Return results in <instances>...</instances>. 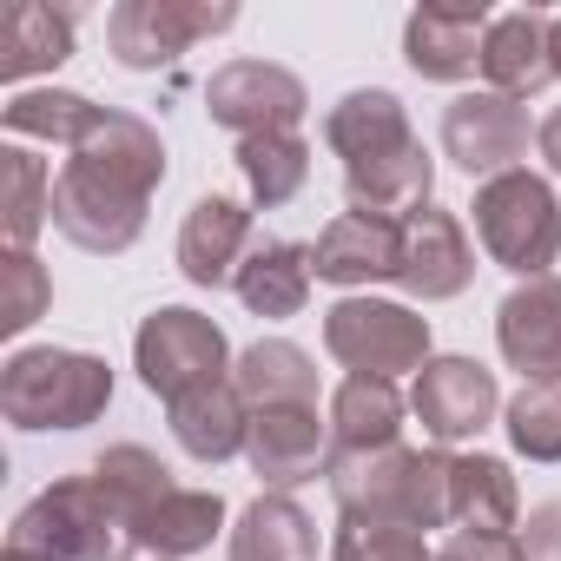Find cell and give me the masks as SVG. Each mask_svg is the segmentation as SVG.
<instances>
[{"label":"cell","instance_id":"ba28073f","mask_svg":"<svg viewBox=\"0 0 561 561\" xmlns=\"http://www.w3.org/2000/svg\"><path fill=\"white\" fill-rule=\"evenodd\" d=\"M146 205L152 198H139L133 185H119V179H106L80 159H67L60 179H54V231L80 251H93V257L133 251L139 231H146Z\"/></svg>","mask_w":561,"mask_h":561},{"label":"cell","instance_id":"d6a6232c","mask_svg":"<svg viewBox=\"0 0 561 561\" xmlns=\"http://www.w3.org/2000/svg\"><path fill=\"white\" fill-rule=\"evenodd\" d=\"M93 476H100V489L119 502V515L133 522V535H139V522L152 515V502H165V495L179 489L172 469H165L152 449H139V443H113V449H100Z\"/></svg>","mask_w":561,"mask_h":561},{"label":"cell","instance_id":"e575fe53","mask_svg":"<svg viewBox=\"0 0 561 561\" xmlns=\"http://www.w3.org/2000/svg\"><path fill=\"white\" fill-rule=\"evenodd\" d=\"M47 305H54L47 264L34 251H0V331H8V337L34 331L47 318Z\"/></svg>","mask_w":561,"mask_h":561},{"label":"cell","instance_id":"8992f818","mask_svg":"<svg viewBox=\"0 0 561 561\" xmlns=\"http://www.w3.org/2000/svg\"><path fill=\"white\" fill-rule=\"evenodd\" d=\"M133 364H139V383H146L152 397L179 403L185 390L231 377L238 357H231L225 331H218L205 311H192V305H159V311L139 324V337H133Z\"/></svg>","mask_w":561,"mask_h":561},{"label":"cell","instance_id":"484cf974","mask_svg":"<svg viewBox=\"0 0 561 561\" xmlns=\"http://www.w3.org/2000/svg\"><path fill=\"white\" fill-rule=\"evenodd\" d=\"M73 54V14L47 8V0H14L0 14V80H27V73H54Z\"/></svg>","mask_w":561,"mask_h":561},{"label":"cell","instance_id":"d590c367","mask_svg":"<svg viewBox=\"0 0 561 561\" xmlns=\"http://www.w3.org/2000/svg\"><path fill=\"white\" fill-rule=\"evenodd\" d=\"M331 561H436V548H430L416 528L370 522V515H337Z\"/></svg>","mask_w":561,"mask_h":561},{"label":"cell","instance_id":"9c48e42d","mask_svg":"<svg viewBox=\"0 0 561 561\" xmlns=\"http://www.w3.org/2000/svg\"><path fill=\"white\" fill-rule=\"evenodd\" d=\"M311 93L291 67H271V60H231L205 80V113L211 126L257 139V133H298Z\"/></svg>","mask_w":561,"mask_h":561},{"label":"cell","instance_id":"74e56055","mask_svg":"<svg viewBox=\"0 0 561 561\" xmlns=\"http://www.w3.org/2000/svg\"><path fill=\"white\" fill-rule=\"evenodd\" d=\"M522 554H528V561H561V502H541V508L528 515Z\"/></svg>","mask_w":561,"mask_h":561},{"label":"cell","instance_id":"603a6c76","mask_svg":"<svg viewBox=\"0 0 561 561\" xmlns=\"http://www.w3.org/2000/svg\"><path fill=\"white\" fill-rule=\"evenodd\" d=\"M403 390L390 377H344L331 397V456H364V449H397L403 436Z\"/></svg>","mask_w":561,"mask_h":561},{"label":"cell","instance_id":"52a82bcc","mask_svg":"<svg viewBox=\"0 0 561 561\" xmlns=\"http://www.w3.org/2000/svg\"><path fill=\"white\" fill-rule=\"evenodd\" d=\"M225 27H238V8H225V0L218 8L211 0H119L106 21V41L126 73H159Z\"/></svg>","mask_w":561,"mask_h":561},{"label":"cell","instance_id":"f1b7e54d","mask_svg":"<svg viewBox=\"0 0 561 561\" xmlns=\"http://www.w3.org/2000/svg\"><path fill=\"white\" fill-rule=\"evenodd\" d=\"M225 528V502L218 489H172L165 502H152V515L139 522V548L159 561H185L198 548H211V535Z\"/></svg>","mask_w":561,"mask_h":561},{"label":"cell","instance_id":"d6986e66","mask_svg":"<svg viewBox=\"0 0 561 561\" xmlns=\"http://www.w3.org/2000/svg\"><path fill=\"white\" fill-rule=\"evenodd\" d=\"M311 277H318V257L311 244H291V238H257L231 277V291L251 318H298L311 305Z\"/></svg>","mask_w":561,"mask_h":561},{"label":"cell","instance_id":"4316f807","mask_svg":"<svg viewBox=\"0 0 561 561\" xmlns=\"http://www.w3.org/2000/svg\"><path fill=\"white\" fill-rule=\"evenodd\" d=\"M231 561H318V522L291 495L264 489L231 528Z\"/></svg>","mask_w":561,"mask_h":561},{"label":"cell","instance_id":"d4e9b609","mask_svg":"<svg viewBox=\"0 0 561 561\" xmlns=\"http://www.w3.org/2000/svg\"><path fill=\"white\" fill-rule=\"evenodd\" d=\"M231 383L251 410H291V403H318V364L285 344V337H257L251 351H238Z\"/></svg>","mask_w":561,"mask_h":561},{"label":"cell","instance_id":"ab89813d","mask_svg":"<svg viewBox=\"0 0 561 561\" xmlns=\"http://www.w3.org/2000/svg\"><path fill=\"white\" fill-rule=\"evenodd\" d=\"M548 60H554V80H561V14L548 21Z\"/></svg>","mask_w":561,"mask_h":561},{"label":"cell","instance_id":"5bb4252c","mask_svg":"<svg viewBox=\"0 0 561 561\" xmlns=\"http://www.w3.org/2000/svg\"><path fill=\"white\" fill-rule=\"evenodd\" d=\"M502 364L522 370V383H561V277H528L495 311Z\"/></svg>","mask_w":561,"mask_h":561},{"label":"cell","instance_id":"4fadbf2b","mask_svg":"<svg viewBox=\"0 0 561 561\" xmlns=\"http://www.w3.org/2000/svg\"><path fill=\"white\" fill-rule=\"evenodd\" d=\"M244 462L257 469L264 489H298L331 476V423H318V403H291V410H251V443Z\"/></svg>","mask_w":561,"mask_h":561},{"label":"cell","instance_id":"277c9868","mask_svg":"<svg viewBox=\"0 0 561 561\" xmlns=\"http://www.w3.org/2000/svg\"><path fill=\"white\" fill-rule=\"evenodd\" d=\"M476 238L482 251L515 271L522 285L528 277H548V264L561 257V205H554V185L535 179V172H502L489 185H476Z\"/></svg>","mask_w":561,"mask_h":561},{"label":"cell","instance_id":"7a4b0ae2","mask_svg":"<svg viewBox=\"0 0 561 561\" xmlns=\"http://www.w3.org/2000/svg\"><path fill=\"white\" fill-rule=\"evenodd\" d=\"M139 548L133 522L119 515V502L100 489V476H60L54 489H41L8 535V561H126Z\"/></svg>","mask_w":561,"mask_h":561},{"label":"cell","instance_id":"cb8c5ba5","mask_svg":"<svg viewBox=\"0 0 561 561\" xmlns=\"http://www.w3.org/2000/svg\"><path fill=\"white\" fill-rule=\"evenodd\" d=\"M403 139H416V133H410V113H403V100L383 93V87L344 93V100L331 106V119H324V146H331L344 165L377 159V152H397Z\"/></svg>","mask_w":561,"mask_h":561},{"label":"cell","instance_id":"44dd1931","mask_svg":"<svg viewBox=\"0 0 561 561\" xmlns=\"http://www.w3.org/2000/svg\"><path fill=\"white\" fill-rule=\"evenodd\" d=\"M165 423H172V436H179V449H185L192 462H231V456H244V443H251V403L238 397L231 377L198 383V390H185L179 403H165Z\"/></svg>","mask_w":561,"mask_h":561},{"label":"cell","instance_id":"ffe728a7","mask_svg":"<svg viewBox=\"0 0 561 561\" xmlns=\"http://www.w3.org/2000/svg\"><path fill=\"white\" fill-rule=\"evenodd\" d=\"M73 159L93 165V172H106V179H119V185H133L139 198H152L165 185V139L152 133V119L119 113V106H100V119L73 146Z\"/></svg>","mask_w":561,"mask_h":561},{"label":"cell","instance_id":"e0dca14e","mask_svg":"<svg viewBox=\"0 0 561 561\" xmlns=\"http://www.w3.org/2000/svg\"><path fill=\"white\" fill-rule=\"evenodd\" d=\"M251 244H257L251 238V205L211 192L179 225V271L192 277L198 291H218V285H231V277H238V264H244Z\"/></svg>","mask_w":561,"mask_h":561},{"label":"cell","instance_id":"6da1fadb","mask_svg":"<svg viewBox=\"0 0 561 561\" xmlns=\"http://www.w3.org/2000/svg\"><path fill=\"white\" fill-rule=\"evenodd\" d=\"M331 495L337 515H370L397 528H443L449 522V482L456 456L443 449H364V456H331Z\"/></svg>","mask_w":561,"mask_h":561},{"label":"cell","instance_id":"30bf717a","mask_svg":"<svg viewBox=\"0 0 561 561\" xmlns=\"http://www.w3.org/2000/svg\"><path fill=\"white\" fill-rule=\"evenodd\" d=\"M528 139H535V126H528V106L522 100H508V93H462V100H449V113H443V152L469 172V179H502V172H515V159L528 152Z\"/></svg>","mask_w":561,"mask_h":561},{"label":"cell","instance_id":"7c38bea8","mask_svg":"<svg viewBox=\"0 0 561 561\" xmlns=\"http://www.w3.org/2000/svg\"><path fill=\"white\" fill-rule=\"evenodd\" d=\"M469 277H476V244L462 231L456 211L443 205H423L403 218V264H397V285L423 305H449L469 291Z\"/></svg>","mask_w":561,"mask_h":561},{"label":"cell","instance_id":"2e32d148","mask_svg":"<svg viewBox=\"0 0 561 561\" xmlns=\"http://www.w3.org/2000/svg\"><path fill=\"white\" fill-rule=\"evenodd\" d=\"M489 21H495V14L482 8V0H476V8H416L410 27H403V60H410V73L443 80V87L482 73Z\"/></svg>","mask_w":561,"mask_h":561},{"label":"cell","instance_id":"7402d4cb","mask_svg":"<svg viewBox=\"0 0 561 561\" xmlns=\"http://www.w3.org/2000/svg\"><path fill=\"white\" fill-rule=\"evenodd\" d=\"M482 80L489 93H508V100H528L554 80V60H548V14H495L489 21V41H482Z\"/></svg>","mask_w":561,"mask_h":561},{"label":"cell","instance_id":"836d02e7","mask_svg":"<svg viewBox=\"0 0 561 561\" xmlns=\"http://www.w3.org/2000/svg\"><path fill=\"white\" fill-rule=\"evenodd\" d=\"M502 430H508L515 456L561 462V383H522L502 410Z\"/></svg>","mask_w":561,"mask_h":561},{"label":"cell","instance_id":"5b68a950","mask_svg":"<svg viewBox=\"0 0 561 561\" xmlns=\"http://www.w3.org/2000/svg\"><path fill=\"white\" fill-rule=\"evenodd\" d=\"M324 351L351 377H403L430 364V318L390 298H337L324 311Z\"/></svg>","mask_w":561,"mask_h":561},{"label":"cell","instance_id":"1f68e13d","mask_svg":"<svg viewBox=\"0 0 561 561\" xmlns=\"http://www.w3.org/2000/svg\"><path fill=\"white\" fill-rule=\"evenodd\" d=\"M100 106L87 93H67V87H34V93H14L8 106H0V126H8L14 139H47V146H80L93 133Z\"/></svg>","mask_w":561,"mask_h":561},{"label":"cell","instance_id":"83f0119b","mask_svg":"<svg viewBox=\"0 0 561 561\" xmlns=\"http://www.w3.org/2000/svg\"><path fill=\"white\" fill-rule=\"evenodd\" d=\"M515 515H522V495H515V476L502 456H456V482H449V522L456 528H476V535H515Z\"/></svg>","mask_w":561,"mask_h":561},{"label":"cell","instance_id":"9a60e30c","mask_svg":"<svg viewBox=\"0 0 561 561\" xmlns=\"http://www.w3.org/2000/svg\"><path fill=\"white\" fill-rule=\"evenodd\" d=\"M311 257H318V277H324V285H344V291L383 285V277L397 285V264H403V225L370 218V211H337V218L318 231Z\"/></svg>","mask_w":561,"mask_h":561},{"label":"cell","instance_id":"f546056e","mask_svg":"<svg viewBox=\"0 0 561 561\" xmlns=\"http://www.w3.org/2000/svg\"><path fill=\"white\" fill-rule=\"evenodd\" d=\"M41 225H54V179L27 146H0V238L8 251H34Z\"/></svg>","mask_w":561,"mask_h":561},{"label":"cell","instance_id":"ac0fdd59","mask_svg":"<svg viewBox=\"0 0 561 561\" xmlns=\"http://www.w3.org/2000/svg\"><path fill=\"white\" fill-rule=\"evenodd\" d=\"M430 192H436V159H430L423 139H403L397 152H377V159L344 165L351 211H370V218H390V225H403L410 211H423Z\"/></svg>","mask_w":561,"mask_h":561},{"label":"cell","instance_id":"8d00e7d4","mask_svg":"<svg viewBox=\"0 0 561 561\" xmlns=\"http://www.w3.org/2000/svg\"><path fill=\"white\" fill-rule=\"evenodd\" d=\"M436 561H528L522 554V535H476V528H456Z\"/></svg>","mask_w":561,"mask_h":561},{"label":"cell","instance_id":"f35d334b","mask_svg":"<svg viewBox=\"0 0 561 561\" xmlns=\"http://www.w3.org/2000/svg\"><path fill=\"white\" fill-rule=\"evenodd\" d=\"M535 146H541V159H548V172H561V106L535 126Z\"/></svg>","mask_w":561,"mask_h":561},{"label":"cell","instance_id":"3957f363","mask_svg":"<svg viewBox=\"0 0 561 561\" xmlns=\"http://www.w3.org/2000/svg\"><path fill=\"white\" fill-rule=\"evenodd\" d=\"M113 403V370L93 351H60V344H34L0 364V416L14 430L41 436V430H87L100 423Z\"/></svg>","mask_w":561,"mask_h":561},{"label":"cell","instance_id":"4dcf8cb0","mask_svg":"<svg viewBox=\"0 0 561 561\" xmlns=\"http://www.w3.org/2000/svg\"><path fill=\"white\" fill-rule=\"evenodd\" d=\"M238 172L251 185V205L277 211V205H291L311 179V146L305 133H257V139H238Z\"/></svg>","mask_w":561,"mask_h":561},{"label":"cell","instance_id":"8fae6325","mask_svg":"<svg viewBox=\"0 0 561 561\" xmlns=\"http://www.w3.org/2000/svg\"><path fill=\"white\" fill-rule=\"evenodd\" d=\"M410 410H416L430 443H469V436H482L495 423L502 390H495V370H482L476 357H430L416 370Z\"/></svg>","mask_w":561,"mask_h":561}]
</instances>
